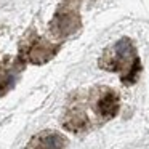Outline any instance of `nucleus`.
<instances>
[{"label": "nucleus", "instance_id": "nucleus-2", "mask_svg": "<svg viewBox=\"0 0 149 149\" xmlns=\"http://www.w3.org/2000/svg\"><path fill=\"white\" fill-rule=\"evenodd\" d=\"M63 139L56 133H43L34 138L29 149H63Z\"/></svg>", "mask_w": 149, "mask_h": 149}, {"label": "nucleus", "instance_id": "nucleus-1", "mask_svg": "<svg viewBox=\"0 0 149 149\" xmlns=\"http://www.w3.org/2000/svg\"><path fill=\"white\" fill-rule=\"evenodd\" d=\"M96 107H98V114H100L104 120H107V119L116 116L117 109H119V98H117V95H114L109 91V93L103 95V96L100 98Z\"/></svg>", "mask_w": 149, "mask_h": 149}]
</instances>
